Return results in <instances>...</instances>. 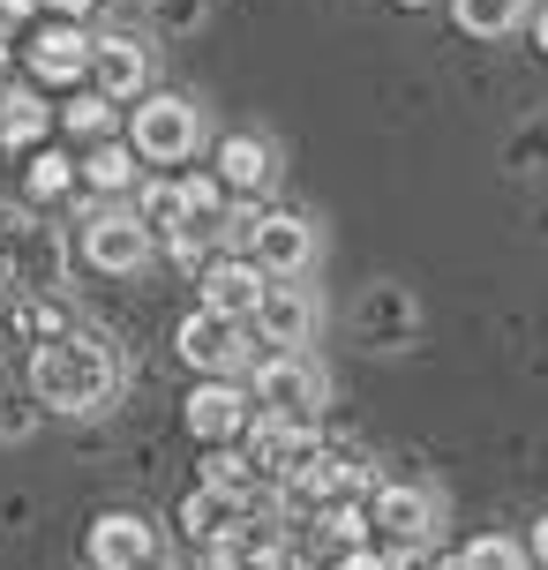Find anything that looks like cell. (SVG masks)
I'll use <instances>...</instances> for the list:
<instances>
[{
  "label": "cell",
  "instance_id": "6da1fadb",
  "mask_svg": "<svg viewBox=\"0 0 548 570\" xmlns=\"http://www.w3.org/2000/svg\"><path fill=\"white\" fill-rule=\"evenodd\" d=\"M114 383H120V361L98 331H53L30 361V391L53 413H98L114 399Z\"/></svg>",
  "mask_w": 548,
  "mask_h": 570
},
{
  "label": "cell",
  "instance_id": "7a4b0ae2",
  "mask_svg": "<svg viewBox=\"0 0 548 570\" xmlns=\"http://www.w3.org/2000/svg\"><path fill=\"white\" fill-rule=\"evenodd\" d=\"M196 142H203V114L188 106V98L158 90V98L136 106V158H150V166H180V158H196Z\"/></svg>",
  "mask_w": 548,
  "mask_h": 570
},
{
  "label": "cell",
  "instance_id": "3957f363",
  "mask_svg": "<svg viewBox=\"0 0 548 570\" xmlns=\"http://www.w3.org/2000/svg\"><path fill=\"white\" fill-rule=\"evenodd\" d=\"M84 256L90 271H106V278H128V271H144L150 263V226L136 218V210H90L84 218Z\"/></svg>",
  "mask_w": 548,
  "mask_h": 570
},
{
  "label": "cell",
  "instance_id": "277c9868",
  "mask_svg": "<svg viewBox=\"0 0 548 570\" xmlns=\"http://www.w3.org/2000/svg\"><path fill=\"white\" fill-rule=\"evenodd\" d=\"M323 391H331L323 368H316V361H301V353H271V361L256 368V399L271 405L278 421H301L309 405H323Z\"/></svg>",
  "mask_w": 548,
  "mask_h": 570
},
{
  "label": "cell",
  "instance_id": "5b68a950",
  "mask_svg": "<svg viewBox=\"0 0 548 570\" xmlns=\"http://www.w3.org/2000/svg\"><path fill=\"white\" fill-rule=\"evenodd\" d=\"M309 331H316V301H309L293 278H263V293H256V338L278 345V353H293Z\"/></svg>",
  "mask_w": 548,
  "mask_h": 570
},
{
  "label": "cell",
  "instance_id": "8992f818",
  "mask_svg": "<svg viewBox=\"0 0 548 570\" xmlns=\"http://www.w3.org/2000/svg\"><path fill=\"white\" fill-rule=\"evenodd\" d=\"M90 563H98V570H150V563H158V533H150V518L106 511L98 525H90Z\"/></svg>",
  "mask_w": 548,
  "mask_h": 570
},
{
  "label": "cell",
  "instance_id": "52a82bcc",
  "mask_svg": "<svg viewBox=\"0 0 548 570\" xmlns=\"http://www.w3.org/2000/svg\"><path fill=\"white\" fill-rule=\"evenodd\" d=\"M248 248H256L263 278H301V271L316 263V226H309V218H263Z\"/></svg>",
  "mask_w": 548,
  "mask_h": 570
},
{
  "label": "cell",
  "instance_id": "ba28073f",
  "mask_svg": "<svg viewBox=\"0 0 548 570\" xmlns=\"http://www.w3.org/2000/svg\"><path fill=\"white\" fill-rule=\"evenodd\" d=\"M241 353H248V345H241V323H226V315H188V323H180V361H188V368H203V375H233L241 368Z\"/></svg>",
  "mask_w": 548,
  "mask_h": 570
},
{
  "label": "cell",
  "instance_id": "9c48e42d",
  "mask_svg": "<svg viewBox=\"0 0 548 570\" xmlns=\"http://www.w3.org/2000/svg\"><path fill=\"white\" fill-rule=\"evenodd\" d=\"M90 76H98V98H136L150 83V53L136 38H90Z\"/></svg>",
  "mask_w": 548,
  "mask_h": 570
},
{
  "label": "cell",
  "instance_id": "30bf717a",
  "mask_svg": "<svg viewBox=\"0 0 548 570\" xmlns=\"http://www.w3.org/2000/svg\"><path fill=\"white\" fill-rule=\"evenodd\" d=\"M256 293H263V271L241 263V256H226V263L203 271V308L226 315V323H248V315H256Z\"/></svg>",
  "mask_w": 548,
  "mask_h": 570
},
{
  "label": "cell",
  "instance_id": "8fae6325",
  "mask_svg": "<svg viewBox=\"0 0 548 570\" xmlns=\"http://www.w3.org/2000/svg\"><path fill=\"white\" fill-rule=\"evenodd\" d=\"M30 76L38 83H76V76H90V38L76 23H53L30 38Z\"/></svg>",
  "mask_w": 548,
  "mask_h": 570
},
{
  "label": "cell",
  "instance_id": "7c38bea8",
  "mask_svg": "<svg viewBox=\"0 0 548 570\" xmlns=\"http://www.w3.org/2000/svg\"><path fill=\"white\" fill-rule=\"evenodd\" d=\"M278 180V150L263 136H226L218 142V188H241V196H263Z\"/></svg>",
  "mask_w": 548,
  "mask_h": 570
},
{
  "label": "cell",
  "instance_id": "4fadbf2b",
  "mask_svg": "<svg viewBox=\"0 0 548 570\" xmlns=\"http://www.w3.org/2000/svg\"><path fill=\"white\" fill-rule=\"evenodd\" d=\"M241 421H248V399L233 391L226 375H218V383H203V391H188V428H196L203 443H226V435H241Z\"/></svg>",
  "mask_w": 548,
  "mask_h": 570
},
{
  "label": "cell",
  "instance_id": "5bb4252c",
  "mask_svg": "<svg viewBox=\"0 0 548 570\" xmlns=\"http://www.w3.org/2000/svg\"><path fill=\"white\" fill-rule=\"evenodd\" d=\"M375 525H383L391 541H429L436 495L429 488H375Z\"/></svg>",
  "mask_w": 548,
  "mask_h": 570
},
{
  "label": "cell",
  "instance_id": "9a60e30c",
  "mask_svg": "<svg viewBox=\"0 0 548 570\" xmlns=\"http://www.w3.org/2000/svg\"><path fill=\"white\" fill-rule=\"evenodd\" d=\"M0 248H8V263H16V278H23V285H53L60 278V248L38 226H23V218L0 233Z\"/></svg>",
  "mask_w": 548,
  "mask_h": 570
},
{
  "label": "cell",
  "instance_id": "2e32d148",
  "mask_svg": "<svg viewBox=\"0 0 548 570\" xmlns=\"http://www.w3.org/2000/svg\"><path fill=\"white\" fill-rule=\"evenodd\" d=\"M53 128V106L38 90H0V142H38Z\"/></svg>",
  "mask_w": 548,
  "mask_h": 570
},
{
  "label": "cell",
  "instance_id": "e0dca14e",
  "mask_svg": "<svg viewBox=\"0 0 548 570\" xmlns=\"http://www.w3.org/2000/svg\"><path fill=\"white\" fill-rule=\"evenodd\" d=\"M84 180L98 188V196H120V188H136V150L128 142H98L84 158Z\"/></svg>",
  "mask_w": 548,
  "mask_h": 570
},
{
  "label": "cell",
  "instance_id": "ac0fdd59",
  "mask_svg": "<svg viewBox=\"0 0 548 570\" xmlns=\"http://www.w3.org/2000/svg\"><path fill=\"white\" fill-rule=\"evenodd\" d=\"M451 16H459L466 38H503L526 16V0H451Z\"/></svg>",
  "mask_w": 548,
  "mask_h": 570
},
{
  "label": "cell",
  "instance_id": "d6986e66",
  "mask_svg": "<svg viewBox=\"0 0 548 570\" xmlns=\"http://www.w3.org/2000/svg\"><path fill=\"white\" fill-rule=\"evenodd\" d=\"M233 518H241V503H233V495H218V488H196V495L180 503V525H188L196 541H218Z\"/></svg>",
  "mask_w": 548,
  "mask_h": 570
},
{
  "label": "cell",
  "instance_id": "ffe728a7",
  "mask_svg": "<svg viewBox=\"0 0 548 570\" xmlns=\"http://www.w3.org/2000/svg\"><path fill=\"white\" fill-rule=\"evenodd\" d=\"M451 570H526V548L503 541V533H481V541L459 548V563H451Z\"/></svg>",
  "mask_w": 548,
  "mask_h": 570
},
{
  "label": "cell",
  "instance_id": "44dd1931",
  "mask_svg": "<svg viewBox=\"0 0 548 570\" xmlns=\"http://www.w3.org/2000/svg\"><path fill=\"white\" fill-rule=\"evenodd\" d=\"M60 120H68V128H76V136H114V98H98V90H90V98H76V106H60Z\"/></svg>",
  "mask_w": 548,
  "mask_h": 570
},
{
  "label": "cell",
  "instance_id": "7402d4cb",
  "mask_svg": "<svg viewBox=\"0 0 548 570\" xmlns=\"http://www.w3.org/2000/svg\"><path fill=\"white\" fill-rule=\"evenodd\" d=\"M136 218H144L150 233H174V226H188V210H180V188H144Z\"/></svg>",
  "mask_w": 548,
  "mask_h": 570
},
{
  "label": "cell",
  "instance_id": "603a6c76",
  "mask_svg": "<svg viewBox=\"0 0 548 570\" xmlns=\"http://www.w3.org/2000/svg\"><path fill=\"white\" fill-rule=\"evenodd\" d=\"M76 180V158H60V150H38L30 158V196H60Z\"/></svg>",
  "mask_w": 548,
  "mask_h": 570
},
{
  "label": "cell",
  "instance_id": "cb8c5ba5",
  "mask_svg": "<svg viewBox=\"0 0 548 570\" xmlns=\"http://www.w3.org/2000/svg\"><path fill=\"white\" fill-rule=\"evenodd\" d=\"M203 488H218V495H233V503H248V465L233 451H218L211 458V473H203Z\"/></svg>",
  "mask_w": 548,
  "mask_h": 570
},
{
  "label": "cell",
  "instance_id": "d4e9b609",
  "mask_svg": "<svg viewBox=\"0 0 548 570\" xmlns=\"http://www.w3.org/2000/svg\"><path fill=\"white\" fill-rule=\"evenodd\" d=\"M150 8H158V23H174V30H188L203 16V0H150Z\"/></svg>",
  "mask_w": 548,
  "mask_h": 570
},
{
  "label": "cell",
  "instance_id": "484cf974",
  "mask_svg": "<svg viewBox=\"0 0 548 570\" xmlns=\"http://www.w3.org/2000/svg\"><path fill=\"white\" fill-rule=\"evenodd\" d=\"M331 533H339V541H361L369 525H361V511H339V518H331Z\"/></svg>",
  "mask_w": 548,
  "mask_h": 570
},
{
  "label": "cell",
  "instance_id": "4316f807",
  "mask_svg": "<svg viewBox=\"0 0 548 570\" xmlns=\"http://www.w3.org/2000/svg\"><path fill=\"white\" fill-rule=\"evenodd\" d=\"M526 556H534V563L548 570V518H541V525H534V541H526Z\"/></svg>",
  "mask_w": 548,
  "mask_h": 570
},
{
  "label": "cell",
  "instance_id": "83f0119b",
  "mask_svg": "<svg viewBox=\"0 0 548 570\" xmlns=\"http://www.w3.org/2000/svg\"><path fill=\"white\" fill-rule=\"evenodd\" d=\"M339 570H383V556H369V548H353V556H346Z\"/></svg>",
  "mask_w": 548,
  "mask_h": 570
},
{
  "label": "cell",
  "instance_id": "f1b7e54d",
  "mask_svg": "<svg viewBox=\"0 0 548 570\" xmlns=\"http://www.w3.org/2000/svg\"><path fill=\"white\" fill-rule=\"evenodd\" d=\"M38 0H0V23H16V16H30Z\"/></svg>",
  "mask_w": 548,
  "mask_h": 570
},
{
  "label": "cell",
  "instance_id": "f546056e",
  "mask_svg": "<svg viewBox=\"0 0 548 570\" xmlns=\"http://www.w3.org/2000/svg\"><path fill=\"white\" fill-rule=\"evenodd\" d=\"M38 8H53V16H84L90 0H38Z\"/></svg>",
  "mask_w": 548,
  "mask_h": 570
},
{
  "label": "cell",
  "instance_id": "4dcf8cb0",
  "mask_svg": "<svg viewBox=\"0 0 548 570\" xmlns=\"http://www.w3.org/2000/svg\"><path fill=\"white\" fill-rule=\"evenodd\" d=\"M534 38H541V53H548V8H541V16H534Z\"/></svg>",
  "mask_w": 548,
  "mask_h": 570
},
{
  "label": "cell",
  "instance_id": "1f68e13d",
  "mask_svg": "<svg viewBox=\"0 0 548 570\" xmlns=\"http://www.w3.org/2000/svg\"><path fill=\"white\" fill-rule=\"evenodd\" d=\"M399 8H429V0H399Z\"/></svg>",
  "mask_w": 548,
  "mask_h": 570
},
{
  "label": "cell",
  "instance_id": "d6a6232c",
  "mask_svg": "<svg viewBox=\"0 0 548 570\" xmlns=\"http://www.w3.org/2000/svg\"><path fill=\"white\" fill-rule=\"evenodd\" d=\"M429 570H451V563H429Z\"/></svg>",
  "mask_w": 548,
  "mask_h": 570
},
{
  "label": "cell",
  "instance_id": "836d02e7",
  "mask_svg": "<svg viewBox=\"0 0 548 570\" xmlns=\"http://www.w3.org/2000/svg\"><path fill=\"white\" fill-rule=\"evenodd\" d=\"M150 570H166V563H150Z\"/></svg>",
  "mask_w": 548,
  "mask_h": 570
}]
</instances>
